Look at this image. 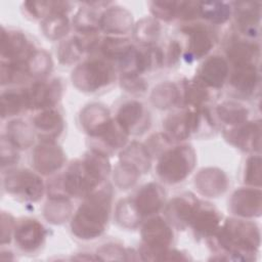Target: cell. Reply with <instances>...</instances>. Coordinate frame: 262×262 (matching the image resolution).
<instances>
[{
  "label": "cell",
  "instance_id": "cell-1",
  "mask_svg": "<svg viewBox=\"0 0 262 262\" xmlns=\"http://www.w3.org/2000/svg\"><path fill=\"white\" fill-rule=\"evenodd\" d=\"M108 169V162L104 155L92 150L86 155L84 161L77 162L69 167L62 182L64 192L72 195L88 196L107 175Z\"/></svg>",
  "mask_w": 262,
  "mask_h": 262
},
{
  "label": "cell",
  "instance_id": "cell-2",
  "mask_svg": "<svg viewBox=\"0 0 262 262\" xmlns=\"http://www.w3.org/2000/svg\"><path fill=\"white\" fill-rule=\"evenodd\" d=\"M86 198L88 199L81 205L73 219L72 228L78 236L93 238L104 230L111 206V192L100 190Z\"/></svg>",
  "mask_w": 262,
  "mask_h": 262
},
{
  "label": "cell",
  "instance_id": "cell-3",
  "mask_svg": "<svg viewBox=\"0 0 262 262\" xmlns=\"http://www.w3.org/2000/svg\"><path fill=\"white\" fill-rule=\"evenodd\" d=\"M216 237L220 247L232 255L253 254L260 245L258 227L243 220H228L220 228ZM245 259H247L246 256Z\"/></svg>",
  "mask_w": 262,
  "mask_h": 262
},
{
  "label": "cell",
  "instance_id": "cell-4",
  "mask_svg": "<svg viewBox=\"0 0 262 262\" xmlns=\"http://www.w3.org/2000/svg\"><path fill=\"white\" fill-rule=\"evenodd\" d=\"M194 162V151L190 146H176L167 150L162 156L157 167V172L165 182H180L190 173Z\"/></svg>",
  "mask_w": 262,
  "mask_h": 262
},
{
  "label": "cell",
  "instance_id": "cell-5",
  "mask_svg": "<svg viewBox=\"0 0 262 262\" xmlns=\"http://www.w3.org/2000/svg\"><path fill=\"white\" fill-rule=\"evenodd\" d=\"M114 79L113 68L102 60L84 62L73 73V80L83 90L95 91L110 84Z\"/></svg>",
  "mask_w": 262,
  "mask_h": 262
},
{
  "label": "cell",
  "instance_id": "cell-6",
  "mask_svg": "<svg viewBox=\"0 0 262 262\" xmlns=\"http://www.w3.org/2000/svg\"><path fill=\"white\" fill-rule=\"evenodd\" d=\"M173 233L169 225L160 217L148 220L142 228V238L147 248L146 254H162L171 243Z\"/></svg>",
  "mask_w": 262,
  "mask_h": 262
},
{
  "label": "cell",
  "instance_id": "cell-7",
  "mask_svg": "<svg viewBox=\"0 0 262 262\" xmlns=\"http://www.w3.org/2000/svg\"><path fill=\"white\" fill-rule=\"evenodd\" d=\"M182 32L188 36L187 53L191 59H198L206 55L214 44V38L212 32L205 26L190 25L182 28Z\"/></svg>",
  "mask_w": 262,
  "mask_h": 262
},
{
  "label": "cell",
  "instance_id": "cell-8",
  "mask_svg": "<svg viewBox=\"0 0 262 262\" xmlns=\"http://www.w3.org/2000/svg\"><path fill=\"white\" fill-rule=\"evenodd\" d=\"M7 189L31 201H36L42 195L43 184L38 176L29 171H18L11 174L7 180Z\"/></svg>",
  "mask_w": 262,
  "mask_h": 262
},
{
  "label": "cell",
  "instance_id": "cell-9",
  "mask_svg": "<svg viewBox=\"0 0 262 262\" xmlns=\"http://www.w3.org/2000/svg\"><path fill=\"white\" fill-rule=\"evenodd\" d=\"M58 81L37 82L27 91L28 105L33 108H41L52 105L60 95V85Z\"/></svg>",
  "mask_w": 262,
  "mask_h": 262
},
{
  "label": "cell",
  "instance_id": "cell-10",
  "mask_svg": "<svg viewBox=\"0 0 262 262\" xmlns=\"http://www.w3.org/2000/svg\"><path fill=\"white\" fill-rule=\"evenodd\" d=\"M227 75L228 67L226 61L220 56H211L201 67L198 80L205 86L219 88L224 84Z\"/></svg>",
  "mask_w": 262,
  "mask_h": 262
},
{
  "label": "cell",
  "instance_id": "cell-11",
  "mask_svg": "<svg viewBox=\"0 0 262 262\" xmlns=\"http://www.w3.org/2000/svg\"><path fill=\"white\" fill-rule=\"evenodd\" d=\"M231 208L234 214L252 217L259 216L261 212V193L255 189H239L231 199Z\"/></svg>",
  "mask_w": 262,
  "mask_h": 262
},
{
  "label": "cell",
  "instance_id": "cell-12",
  "mask_svg": "<svg viewBox=\"0 0 262 262\" xmlns=\"http://www.w3.org/2000/svg\"><path fill=\"white\" fill-rule=\"evenodd\" d=\"M164 196L165 194L159 185L149 183L138 191L133 204L140 216L149 215L160 210L164 202Z\"/></svg>",
  "mask_w": 262,
  "mask_h": 262
},
{
  "label": "cell",
  "instance_id": "cell-13",
  "mask_svg": "<svg viewBox=\"0 0 262 262\" xmlns=\"http://www.w3.org/2000/svg\"><path fill=\"white\" fill-rule=\"evenodd\" d=\"M45 237L43 226L35 220H25L15 229V241L27 251H34Z\"/></svg>",
  "mask_w": 262,
  "mask_h": 262
},
{
  "label": "cell",
  "instance_id": "cell-14",
  "mask_svg": "<svg viewBox=\"0 0 262 262\" xmlns=\"http://www.w3.org/2000/svg\"><path fill=\"white\" fill-rule=\"evenodd\" d=\"M219 221L220 216L214 208L202 206V203H200L189 224L199 235L210 236L216 232Z\"/></svg>",
  "mask_w": 262,
  "mask_h": 262
},
{
  "label": "cell",
  "instance_id": "cell-15",
  "mask_svg": "<svg viewBox=\"0 0 262 262\" xmlns=\"http://www.w3.org/2000/svg\"><path fill=\"white\" fill-rule=\"evenodd\" d=\"M200 202L191 195L175 198L168 206L167 214L176 225H188Z\"/></svg>",
  "mask_w": 262,
  "mask_h": 262
},
{
  "label": "cell",
  "instance_id": "cell-16",
  "mask_svg": "<svg viewBox=\"0 0 262 262\" xmlns=\"http://www.w3.org/2000/svg\"><path fill=\"white\" fill-rule=\"evenodd\" d=\"M260 122L250 123L238 129L228 131L227 138L236 146L245 150L260 148Z\"/></svg>",
  "mask_w": 262,
  "mask_h": 262
},
{
  "label": "cell",
  "instance_id": "cell-17",
  "mask_svg": "<svg viewBox=\"0 0 262 262\" xmlns=\"http://www.w3.org/2000/svg\"><path fill=\"white\" fill-rule=\"evenodd\" d=\"M259 83V72L255 64L235 67L230 78V84L234 90L243 95H250L254 92Z\"/></svg>",
  "mask_w": 262,
  "mask_h": 262
},
{
  "label": "cell",
  "instance_id": "cell-18",
  "mask_svg": "<svg viewBox=\"0 0 262 262\" xmlns=\"http://www.w3.org/2000/svg\"><path fill=\"white\" fill-rule=\"evenodd\" d=\"M33 52L30 51V45L26 37L19 32L2 33V57L11 58L10 62L21 60L23 55L29 56Z\"/></svg>",
  "mask_w": 262,
  "mask_h": 262
},
{
  "label": "cell",
  "instance_id": "cell-19",
  "mask_svg": "<svg viewBox=\"0 0 262 262\" xmlns=\"http://www.w3.org/2000/svg\"><path fill=\"white\" fill-rule=\"evenodd\" d=\"M227 56L235 67L255 64V59L259 58V47L253 43L238 41L228 47Z\"/></svg>",
  "mask_w": 262,
  "mask_h": 262
},
{
  "label": "cell",
  "instance_id": "cell-20",
  "mask_svg": "<svg viewBox=\"0 0 262 262\" xmlns=\"http://www.w3.org/2000/svg\"><path fill=\"white\" fill-rule=\"evenodd\" d=\"M144 120V113L143 107L140 103L132 101L126 103L124 106L121 107L118 114L117 121L123 127V129L128 133L136 128L139 130L138 121L142 122Z\"/></svg>",
  "mask_w": 262,
  "mask_h": 262
},
{
  "label": "cell",
  "instance_id": "cell-21",
  "mask_svg": "<svg viewBox=\"0 0 262 262\" xmlns=\"http://www.w3.org/2000/svg\"><path fill=\"white\" fill-rule=\"evenodd\" d=\"M35 127L46 136V139H51L59 134L62 128V120L55 111H47L38 116L34 120Z\"/></svg>",
  "mask_w": 262,
  "mask_h": 262
},
{
  "label": "cell",
  "instance_id": "cell-22",
  "mask_svg": "<svg viewBox=\"0 0 262 262\" xmlns=\"http://www.w3.org/2000/svg\"><path fill=\"white\" fill-rule=\"evenodd\" d=\"M62 151L59 148H56V146H53L50 144L49 149V157H44L39 151L35 150L34 154V162L37 169L45 174L52 173L54 170L58 169L63 162Z\"/></svg>",
  "mask_w": 262,
  "mask_h": 262
},
{
  "label": "cell",
  "instance_id": "cell-23",
  "mask_svg": "<svg viewBox=\"0 0 262 262\" xmlns=\"http://www.w3.org/2000/svg\"><path fill=\"white\" fill-rule=\"evenodd\" d=\"M29 107L27 91H9L2 95V114L3 116H12Z\"/></svg>",
  "mask_w": 262,
  "mask_h": 262
},
{
  "label": "cell",
  "instance_id": "cell-24",
  "mask_svg": "<svg viewBox=\"0 0 262 262\" xmlns=\"http://www.w3.org/2000/svg\"><path fill=\"white\" fill-rule=\"evenodd\" d=\"M200 15L212 23H224L230 15V7L222 2L200 3Z\"/></svg>",
  "mask_w": 262,
  "mask_h": 262
},
{
  "label": "cell",
  "instance_id": "cell-25",
  "mask_svg": "<svg viewBox=\"0 0 262 262\" xmlns=\"http://www.w3.org/2000/svg\"><path fill=\"white\" fill-rule=\"evenodd\" d=\"M218 114L220 119L226 124L239 125L247 119L248 111L237 103L224 102L219 105Z\"/></svg>",
  "mask_w": 262,
  "mask_h": 262
},
{
  "label": "cell",
  "instance_id": "cell-26",
  "mask_svg": "<svg viewBox=\"0 0 262 262\" xmlns=\"http://www.w3.org/2000/svg\"><path fill=\"white\" fill-rule=\"evenodd\" d=\"M208 96L207 86H205L200 80H196V82L185 84L182 99L186 104L200 106L204 101H207Z\"/></svg>",
  "mask_w": 262,
  "mask_h": 262
},
{
  "label": "cell",
  "instance_id": "cell-27",
  "mask_svg": "<svg viewBox=\"0 0 262 262\" xmlns=\"http://www.w3.org/2000/svg\"><path fill=\"white\" fill-rule=\"evenodd\" d=\"M178 2H154L151 11L163 19H171L177 14Z\"/></svg>",
  "mask_w": 262,
  "mask_h": 262
},
{
  "label": "cell",
  "instance_id": "cell-28",
  "mask_svg": "<svg viewBox=\"0 0 262 262\" xmlns=\"http://www.w3.org/2000/svg\"><path fill=\"white\" fill-rule=\"evenodd\" d=\"M247 181L251 184L260 185V158H251L248 162L247 168Z\"/></svg>",
  "mask_w": 262,
  "mask_h": 262
}]
</instances>
